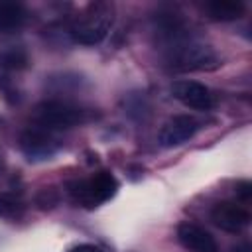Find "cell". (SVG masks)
<instances>
[{
    "label": "cell",
    "instance_id": "cell-1",
    "mask_svg": "<svg viewBox=\"0 0 252 252\" xmlns=\"http://www.w3.org/2000/svg\"><path fill=\"white\" fill-rule=\"evenodd\" d=\"M167 37H169V47H167V63L175 71H213L220 65L217 53L191 37L179 35V26L175 22H169L165 28Z\"/></svg>",
    "mask_w": 252,
    "mask_h": 252
},
{
    "label": "cell",
    "instance_id": "cell-2",
    "mask_svg": "<svg viewBox=\"0 0 252 252\" xmlns=\"http://www.w3.org/2000/svg\"><path fill=\"white\" fill-rule=\"evenodd\" d=\"M114 22V6L108 2H93L85 6L71 24V37L81 45L100 43Z\"/></svg>",
    "mask_w": 252,
    "mask_h": 252
},
{
    "label": "cell",
    "instance_id": "cell-3",
    "mask_svg": "<svg viewBox=\"0 0 252 252\" xmlns=\"http://www.w3.org/2000/svg\"><path fill=\"white\" fill-rule=\"evenodd\" d=\"M35 120L45 130L71 128L85 120V110L67 100H45L35 108Z\"/></svg>",
    "mask_w": 252,
    "mask_h": 252
},
{
    "label": "cell",
    "instance_id": "cell-4",
    "mask_svg": "<svg viewBox=\"0 0 252 252\" xmlns=\"http://www.w3.org/2000/svg\"><path fill=\"white\" fill-rule=\"evenodd\" d=\"M116 189H118L116 179L108 171H100V173H96L85 181L75 183L71 187V193H73L77 203L93 209V207H98V205L106 203L108 199H112Z\"/></svg>",
    "mask_w": 252,
    "mask_h": 252
},
{
    "label": "cell",
    "instance_id": "cell-5",
    "mask_svg": "<svg viewBox=\"0 0 252 252\" xmlns=\"http://www.w3.org/2000/svg\"><path fill=\"white\" fill-rule=\"evenodd\" d=\"M197 130H199V122L193 116L179 114V116L169 118L161 126V130L158 134V142L161 148H175V146H181L183 142L191 140Z\"/></svg>",
    "mask_w": 252,
    "mask_h": 252
},
{
    "label": "cell",
    "instance_id": "cell-6",
    "mask_svg": "<svg viewBox=\"0 0 252 252\" xmlns=\"http://www.w3.org/2000/svg\"><path fill=\"white\" fill-rule=\"evenodd\" d=\"M171 94L185 106L195 110H209L215 104V96L209 87L197 81H177L171 85Z\"/></svg>",
    "mask_w": 252,
    "mask_h": 252
},
{
    "label": "cell",
    "instance_id": "cell-7",
    "mask_svg": "<svg viewBox=\"0 0 252 252\" xmlns=\"http://www.w3.org/2000/svg\"><path fill=\"white\" fill-rule=\"evenodd\" d=\"M211 219L219 228L226 232H240L250 222V213L234 201H222L213 207Z\"/></svg>",
    "mask_w": 252,
    "mask_h": 252
},
{
    "label": "cell",
    "instance_id": "cell-8",
    "mask_svg": "<svg viewBox=\"0 0 252 252\" xmlns=\"http://www.w3.org/2000/svg\"><path fill=\"white\" fill-rule=\"evenodd\" d=\"M22 150L30 159H45L55 154L57 150V140L41 126L30 128L22 134Z\"/></svg>",
    "mask_w": 252,
    "mask_h": 252
},
{
    "label": "cell",
    "instance_id": "cell-9",
    "mask_svg": "<svg viewBox=\"0 0 252 252\" xmlns=\"http://www.w3.org/2000/svg\"><path fill=\"white\" fill-rule=\"evenodd\" d=\"M177 238L189 252H219L215 238L195 222H181L177 226Z\"/></svg>",
    "mask_w": 252,
    "mask_h": 252
},
{
    "label": "cell",
    "instance_id": "cell-10",
    "mask_svg": "<svg viewBox=\"0 0 252 252\" xmlns=\"http://www.w3.org/2000/svg\"><path fill=\"white\" fill-rule=\"evenodd\" d=\"M28 20V12L20 2H0V32L20 30Z\"/></svg>",
    "mask_w": 252,
    "mask_h": 252
},
{
    "label": "cell",
    "instance_id": "cell-11",
    "mask_svg": "<svg viewBox=\"0 0 252 252\" xmlns=\"http://www.w3.org/2000/svg\"><path fill=\"white\" fill-rule=\"evenodd\" d=\"M205 8L209 16L219 22H232V20L242 18L244 14V2L240 0H213Z\"/></svg>",
    "mask_w": 252,
    "mask_h": 252
},
{
    "label": "cell",
    "instance_id": "cell-12",
    "mask_svg": "<svg viewBox=\"0 0 252 252\" xmlns=\"http://www.w3.org/2000/svg\"><path fill=\"white\" fill-rule=\"evenodd\" d=\"M28 65V53L26 49L18 45H10L0 49V67L6 71H20Z\"/></svg>",
    "mask_w": 252,
    "mask_h": 252
},
{
    "label": "cell",
    "instance_id": "cell-13",
    "mask_svg": "<svg viewBox=\"0 0 252 252\" xmlns=\"http://www.w3.org/2000/svg\"><path fill=\"white\" fill-rule=\"evenodd\" d=\"M69 252H100V250L96 246H93V244H79V246L71 248Z\"/></svg>",
    "mask_w": 252,
    "mask_h": 252
},
{
    "label": "cell",
    "instance_id": "cell-14",
    "mask_svg": "<svg viewBox=\"0 0 252 252\" xmlns=\"http://www.w3.org/2000/svg\"><path fill=\"white\" fill-rule=\"evenodd\" d=\"M238 195H240L244 201H248V199H250V185H248V183H240V185H238Z\"/></svg>",
    "mask_w": 252,
    "mask_h": 252
},
{
    "label": "cell",
    "instance_id": "cell-15",
    "mask_svg": "<svg viewBox=\"0 0 252 252\" xmlns=\"http://www.w3.org/2000/svg\"><path fill=\"white\" fill-rule=\"evenodd\" d=\"M236 252H248V246H242V248H238Z\"/></svg>",
    "mask_w": 252,
    "mask_h": 252
}]
</instances>
